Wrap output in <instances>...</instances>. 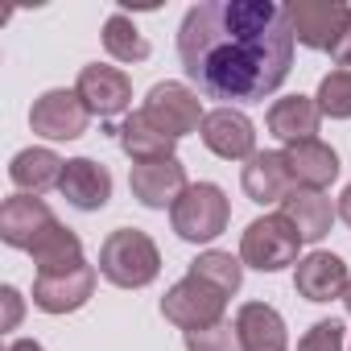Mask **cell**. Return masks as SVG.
I'll list each match as a JSON object with an SVG mask.
<instances>
[{
  "label": "cell",
  "instance_id": "obj_1",
  "mask_svg": "<svg viewBox=\"0 0 351 351\" xmlns=\"http://www.w3.org/2000/svg\"><path fill=\"white\" fill-rule=\"evenodd\" d=\"M293 29L273 0H207L186 9L178 58L191 83L211 99L261 104L293 66Z\"/></svg>",
  "mask_w": 351,
  "mask_h": 351
},
{
  "label": "cell",
  "instance_id": "obj_2",
  "mask_svg": "<svg viewBox=\"0 0 351 351\" xmlns=\"http://www.w3.org/2000/svg\"><path fill=\"white\" fill-rule=\"evenodd\" d=\"M99 273L120 289H145L161 273V252L141 228H116L99 244Z\"/></svg>",
  "mask_w": 351,
  "mask_h": 351
},
{
  "label": "cell",
  "instance_id": "obj_3",
  "mask_svg": "<svg viewBox=\"0 0 351 351\" xmlns=\"http://www.w3.org/2000/svg\"><path fill=\"white\" fill-rule=\"evenodd\" d=\"M228 219H232V203L215 182H191L182 199L169 207V223L186 244H211L215 236L228 232Z\"/></svg>",
  "mask_w": 351,
  "mask_h": 351
},
{
  "label": "cell",
  "instance_id": "obj_4",
  "mask_svg": "<svg viewBox=\"0 0 351 351\" xmlns=\"http://www.w3.org/2000/svg\"><path fill=\"white\" fill-rule=\"evenodd\" d=\"M298 248H302V236L285 215H261L240 236V261L261 273H277V269L293 265Z\"/></svg>",
  "mask_w": 351,
  "mask_h": 351
},
{
  "label": "cell",
  "instance_id": "obj_5",
  "mask_svg": "<svg viewBox=\"0 0 351 351\" xmlns=\"http://www.w3.org/2000/svg\"><path fill=\"white\" fill-rule=\"evenodd\" d=\"M223 310H228V293H219L215 285H207V281H199L191 273L178 285H169L165 298H161V314L182 330L215 326V322H223Z\"/></svg>",
  "mask_w": 351,
  "mask_h": 351
},
{
  "label": "cell",
  "instance_id": "obj_6",
  "mask_svg": "<svg viewBox=\"0 0 351 351\" xmlns=\"http://www.w3.org/2000/svg\"><path fill=\"white\" fill-rule=\"evenodd\" d=\"M141 112H145L161 132H169L173 141H182L186 132L203 128V120H207L199 91H191L186 83H173V79H165V83L149 87V95H145V108H141Z\"/></svg>",
  "mask_w": 351,
  "mask_h": 351
},
{
  "label": "cell",
  "instance_id": "obj_7",
  "mask_svg": "<svg viewBox=\"0 0 351 351\" xmlns=\"http://www.w3.org/2000/svg\"><path fill=\"white\" fill-rule=\"evenodd\" d=\"M285 17L293 42H302L306 50H330L351 21V5H343V0H289Z\"/></svg>",
  "mask_w": 351,
  "mask_h": 351
},
{
  "label": "cell",
  "instance_id": "obj_8",
  "mask_svg": "<svg viewBox=\"0 0 351 351\" xmlns=\"http://www.w3.org/2000/svg\"><path fill=\"white\" fill-rule=\"evenodd\" d=\"M87 120H91L87 104L79 99V91H66V87H54V91L38 95L34 108H29V124L46 141H75V136L87 132Z\"/></svg>",
  "mask_w": 351,
  "mask_h": 351
},
{
  "label": "cell",
  "instance_id": "obj_9",
  "mask_svg": "<svg viewBox=\"0 0 351 351\" xmlns=\"http://www.w3.org/2000/svg\"><path fill=\"white\" fill-rule=\"evenodd\" d=\"M91 293H95V265H87V261L58 269V273H38V281H34V306L46 314L83 310L91 302Z\"/></svg>",
  "mask_w": 351,
  "mask_h": 351
},
{
  "label": "cell",
  "instance_id": "obj_10",
  "mask_svg": "<svg viewBox=\"0 0 351 351\" xmlns=\"http://www.w3.org/2000/svg\"><path fill=\"white\" fill-rule=\"evenodd\" d=\"M54 228H58V219L38 195H13V199H5V207H0V240L9 248L34 252Z\"/></svg>",
  "mask_w": 351,
  "mask_h": 351
},
{
  "label": "cell",
  "instance_id": "obj_11",
  "mask_svg": "<svg viewBox=\"0 0 351 351\" xmlns=\"http://www.w3.org/2000/svg\"><path fill=\"white\" fill-rule=\"evenodd\" d=\"M128 186H132V199L136 203L161 211V207L178 203L191 182H186V165L178 157H161V161H132Z\"/></svg>",
  "mask_w": 351,
  "mask_h": 351
},
{
  "label": "cell",
  "instance_id": "obj_12",
  "mask_svg": "<svg viewBox=\"0 0 351 351\" xmlns=\"http://www.w3.org/2000/svg\"><path fill=\"white\" fill-rule=\"evenodd\" d=\"M75 91L87 104V112L99 116V120H112V116L128 112V104H132V79L120 66H104V62L83 66Z\"/></svg>",
  "mask_w": 351,
  "mask_h": 351
},
{
  "label": "cell",
  "instance_id": "obj_13",
  "mask_svg": "<svg viewBox=\"0 0 351 351\" xmlns=\"http://www.w3.org/2000/svg\"><path fill=\"white\" fill-rule=\"evenodd\" d=\"M199 136H203V145H207L215 157H223V161H252V157H256V128H252V120H248L244 112H236V108H215V112H207Z\"/></svg>",
  "mask_w": 351,
  "mask_h": 351
},
{
  "label": "cell",
  "instance_id": "obj_14",
  "mask_svg": "<svg viewBox=\"0 0 351 351\" xmlns=\"http://www.w3.org/2000/svg\"><path fill=\"white\" fill-rule=\"evenodd\" d=\"M240 186H244V195H248L256 207L285 203V199L298 191L285 153H256V157L244 165V173H240Z\"/></svg>",
  "mask_w": 351,
  "mask_h": 351
},
{
  "label": "cell",
  "instance_id": "obj_15",
  "mask_svg": "<svg viewBox=\"0 0 351 351\" xmlns=\"http://www.w3.org/2000/svg\"><path fill=\"white\" fill-rule=\"evenodd\" d=\"M58 191H62V199H66L75 211H99V207H108V199H112V173H108L99 161H91V157H71V161L62 165Z\"/></svg>",
  "mask_w": 351,
  "mask_h": 351
},
{
  "label": "cell",
  "instance_id": "obj_16",
  "mask_svg": "<svg viewBox=\"0 0 351 351\" xmlns=\"http://www.w3.org/2000/svg\"><path fill=\"white\" fill-rule=\"evenodd\" d=\"M347 265L343 256L335 252H310L293 265V289L306 298V302H330V298H343L347 289Z\"/></svg>",
  "mask_w": 351,
  "mask_h": 351
},
{
  "label": "cell",
  "instance_id": "obj_17",
  "mask_svg": "<svg viewBox=\"0 0 351 351\" xmlns=\"http://www.w3.org/2000/svg\"><path fill=\"white\" fill-rule=\"evenodd\" d=\"M236 335H240V351H285L289 343L285 318L269 302H244L236 310Z\"/></svg>",
  "mask_w": 351,
  "mask_h": 351
},
{
  "label": "cell",
  "instance_id": "obj_18",
  "mask_svg": "<svg viewBox=\"0 0 351 351\" xmlns=\"http://www.w3.org/2000/svg\"><path fill=\"white\" fill-rule=\"evenodd\" d=\"M285 161H289L293 182L306 186V191H322V186H330L339 178V153L330 145H322L318 136L314 141L285 145Z\"/></svg>",
  "mask_w": 351,
  "mask_h": 351
},
{
  "label": "cell",
  "instance_id": "obj_19",
  "mask_svg": "<svg viewBox=\"0 0 351 351\" xmlns=\"http://www.w3.org/2000/svg\"><path fill=\"white\" fill-rule=\"evenodd\" d=\"M318 124H322V108H318V99H310V95H285V99H277V104L269 108V132H273L277 141H285V145L314 141Z\"/></svg>",
  "mask_w": 351,
  "mask_h": 351
},
{
  "label": "cell",
  "instance_id": "obj_20",
  "mask_svg": "<svg viewBox=\"0 0 351 351\" xmlns=\"http://www.w3.org/2000/svg\"><path fill=\"white\" fill-rule=\"evenodd\" d=\"M281 215L298 228L302 244H318V240L330 232L339 207H330V199H326L322 191H306V186H298V191L281 203Z\"/></svg>",
  "mask_w": 351,
  "mask_h": 351
},
{
  "label": "cell",
  "instance_id": "obj_21",
  "mask_svg": "<svg viewBox=\"0 0 351 351\" xmlns=\"http://www.w3.org/2000/svg\"><path fill=\"white\" fill-rule=\"evenodd\" d=\"M62 165L66 161L58 153H50V149H21L13 157V165H9V178H13V186L21 195H42V191L62 182Z\"/></svg>",
  "mask_w": 351,
  "mask_h": 351
},
{
  "label": "cell",
  "instance_id": "obj_22",
  "mask_svg": "<svg viewBox=\"0 0 351 351\" xmlns=\"http://www.w3.org/2000/svg\"><path fill=\"white\" fill-rule=\"evenodd\" d=\"M116 136H120V149L132 157V161H161V157H173V141L169 132H161L145 112H132L120 128H116Z\"/></svg>",
  "mask_w": 351,
  "mask_h": 351
},
{
  "label": "cell",
  "instance_id": "obj_23",
  "mask_svg": "<svg viewBox=\"0 0 351 351\" xmlns=\"http://www.w3.org/2000/svg\"><path fill=\"white\" fill-rule=\"evenodd\" d=\"M191 277H199V281H207V285H215L219 293H228V298H236L240 293V285H244V261L240 256H232V252H219V248H211V252H199L195 261H191V269H186Z\"/></svg>",
  "mask_w": 351,
  "mask_h": 351
},
{
  "label": "cell",
  "instance_id": "obj_24",
  "mask_svg": "<svg viewBox=\"0 0 351 351\" xmlns=\"http://www.w3.org/2000/svg\"><path fill=\"white\" fill-rule=\"evenodd\" d=\"M29 256H34L38 273H58V269H71V265H79V261H83V240H79L71 228H62V223H58V228H54V232L34 248V252H29Z\"/></svg>",
  "mask_w": 351,
  "mask_h": 351
},
{
  "label": "cell",
  "instance_id": "obj_25",
  "mask_svg": "<svg viewBox=\"0 0 351 351\" xmlns=\"http://www.w3.org/2000/svg\"><path fill=\"white\" fill-rule=\"evenodd\" d=\"M104 50L116 58V62H145L149 58V42L141 38V29L132 25V17L124 13H112L104 21Z\"/></svg>",
  "mask_w": 351,
  "mask_h": 351
},
{
  "label": "cell",
  "instance_id": "obj_26",
  "mask_svg": "<svg viewBox=\"0 0 351 351\" xmlns=\"http://www.w3.org/2000/svg\"><path fill=\"white\" fill-rule=\"evenodd\" d=\"M318 108L330 120H351V71H330L318 83Z\"/></svg>",
  "mask_w": 351,
  "mask_h": 351
},
{
  "label": "cell",
  "instance_id": "obj_27",
  "mask_svg": "<svg viewBox=\"0 0 351 351\" xmlns=\"http://www.w3.org/2000/svg\"><path fill=\"white\" fill-rule=\"evenodd\" d=\"M186 351H240L236 322H215L203 330H186Z\"/></svg>",
  "mask_w": 351,
  "mask_h": 351
},
{
  "label": "cell",
  "instance_id": "obj_28",
  "mask_svg": "<svg viewBox=\"0 0 351 351\" xmlns=\"http://www.w3.org/2000/svg\"><path fill=\"white\" fill-rule=\"evenodd\" d=\"M298 351H343V322H335V318L314 322L298 339Z\"/></svg>",
  "mask_w": 351,
  "mask_h": 351
},
{
  "label": "cell",
  "instance_id": "obj_29",
  "mask_svg": "<svg viewBox=\"0 0 351 351\" xmlns=\"http://www.w3.org/2000/svg\"><path fill=\"white\" fill-rule=\"evenodd\" d=\"M0 298H5V330H13L21 322V293L13 285H5V289H0Z\"/></svg>",
  "mask_w": 351,
  "mask_h": 351
},
{
  "label": "cell",
  "instance_id": "obj_30",
  "mask_svg": "<svg viewBox=\"0 0 351 351\" xmlns=\"http://www.w3.org/2000/svg\"><path fill=\"white\" fill-rule=\"evenodd\" d=\"M330 58L339 62V71H351V21H347V29H343V38L330 46Z\"/></svg>",
  "mask_w": 351,
  "mask_h": 351
},
{
  "label": "cell",
  "instance_id": "obj_31",
  "mask_svg": "<svg viewBox=\"0 0 351 351\" xmlns=\"http://www.w3.org/2000/svg\"><path fill=\"white\" fill-rule=\"evenodd\" d=\"M5 351H46V347H42L38 339H13V343H9Z\"/></svg>",
  "mask_w": 351,
  "mask_h": 351
},
{
  "label": "cell",
  "instance_id": "obj_32",
  "mask_svg": "<svg viewBox=\"0 0 351 351\" xmlns=\"http://www.w3.org/2000/svg\"><path fill=\"white\" fill-rule=\"evenodd\" d=\"M339 219L351 228V186H347V191H343V199H339Z\"/></svg>",
  "mask_w": 351,
  "mask_h": 351
},
{
  "label": "cell",
  "instance_id": "obj_33",
  "mask_svg": "<svg viewBox=\"0 0 351 351\" xmlns=\"http://www.w3.org/2000/svg\"><path fill=\"white\" fill-rule=\"evenodd\" d=\"M343 306H347V314H351V281H347V289H343Z\"/></svg>",
  "mask_w": 351,
  "mask_h": 351
}]
</instances>
